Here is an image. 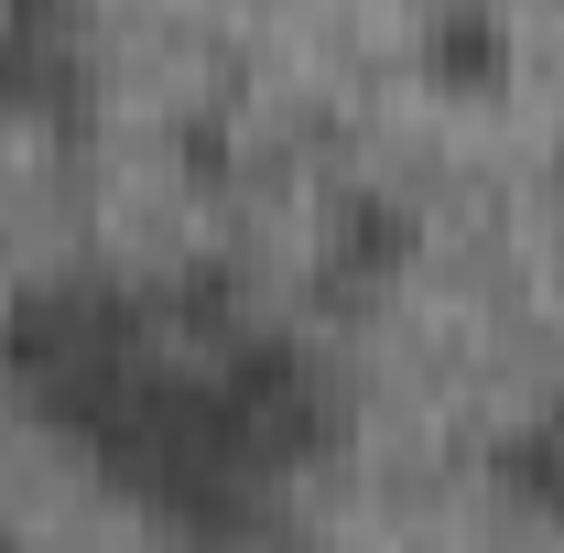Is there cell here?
Instances as JSON below:
<instances>
[{"instance_id":"1","label":"cell","mask_w":564,"mask_h":553,"mask_svg":"<svg viewBox=\"0 0 564 553\" xmlns=\"http://www.w3.org/2000/svg\"><path fill=\"white\" fill-rule=\"evenodd\" d=\"M152 347H174L163 304L131 293V282H98V272L22 282V293L0 304V380H11V402L44 423L55 445L87 434V413L131 380Z\"/></svg>"},{"instance_id":"5","label":"cell","mask_w":564,"mask_h":553,"mask_svg":"<svg viewBox=\"0 0 564 553\" xmlns=\"http://www.w3.org/2000/svg\"><path fill=\"white\" fill-rule=\"evenodd\" d=\"M423 76L445 87V98H510V22H499L489 0H456L434 33H423Z\"/></svg>"},{"instance_id":"6","label":"cell","mask_w":564,"mask_h":553,"mask_svg":"<svg viewBox=\"0 0 564 553\" xmlns=\"http://www.w3.org/2000/svg\"><path fill=\"white\" fill-rule=\"evenodd\" d=\"M402 261H413V207H402V196H348V207H337V272H369V282H391L402 272Z\"/></svg>"},{"instance_id":"2","label":"cell","mask_w":564,"mask_h":553,"mask_svg":"<svg viewBox=\"0 0 564 553\" xmlns=\"http://www.w3.org/2000/svg\"><path fill=\"white\" fill-rule=\"evenodd\" d=\"M217 369V402H228V423H239V445H250V467L261 478H304L315 456H337V434H348V402H337V369L315 358L304 337H282V326H239V337L207 347Z\"/></svg>"},{"instance_id":"3","label":"cell","mask_w":564,"mask_h":553,"mask_svg":"<svg viewBox=\"0 0 564 553\" xmlns=\"http://www.w3.org/2000/svg\"><path fill=\"white\" fill-rule=\"evenodd\" d=\"M98 44L87 0H0V120L11 131H87Z\"/></svg>"},{"instance_id":"4","label":"cell","mask_w":564,"mask_h":553,"mask_svg":"<svg viewBox=\"0 0 564 553\" xmlns=\"http://www.w3.org/2000/svg\"><path fill=\"white\" fill-rule=\"evenodd\" d=\"M489 488L521 510V521H564V402L510 413L489 434Z\"/></svg>"}]
</instances>
